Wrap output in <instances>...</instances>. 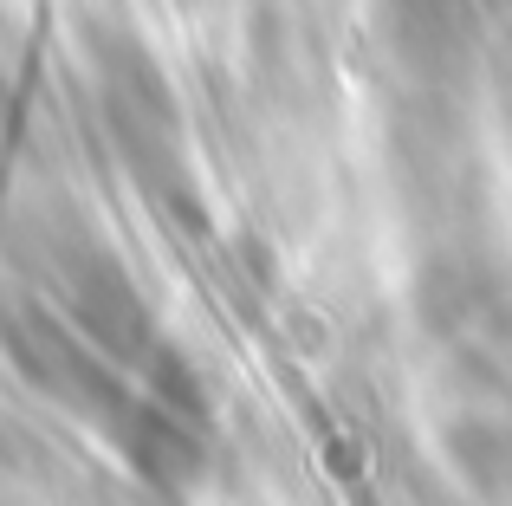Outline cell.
<instances>
[{"instance_id":"obj_1","label":"cell","mask_w":512,"mask_h":506,"mask_svg":"<svg viewBox=\"0 0 512 506\" xmlns=\"http://www.w3.org/2000/svg\"><path fill=\"white\" fill-rule=\"evenodd\" d=\"M91 91L124 176L143 189V202L163 208L175 228H201V189L188 163V124L182 98L156 59L130 33H91Z\"/></svg>"},{"instance_id":"obj_2","label":"cell","mask_w":512,"mask_h":506,"mask_svg":"<svg viewBox=\"0 0 512 506\" xmlns=\"http://www.w3.org/2000/svg\"><path fill=\"white\" fill-rule=\"evenodd\" d=\"M13 253H20V266L52 292V305H59L111 364L143 370L156 351H163L137 279L124 273V260H117L72 208H39V215L20 228Z\"/></svg>"},{"instance_id":"obj_3","label":"cell","mask_w":512,"mask_h":506,"mask_svg":"<svg viewBox=\"0 0 512 506\" xmlns=\"http://www.w3.org/2000/svg\"><path fill=\"white\" fill-rule=\"evenodd\" d=\"M0 344H7L13 370H20L46 403H59V409H72V416L98 422L111 442H124V435L137 429L143 396L117 377L124 364H111V357H104L98 344H91L85 331L59 312V305L0 299Z\"/></svg>"},{"instance_id":"obj_4","label":"cell","mask_w":512,"mask_h":506,"mask_svg":"<svg viewBox=\"0 0 512 506\" xmlns=\"http://www.w3.org/2000/svg\"><path fill=\"white\" fill-rule=\"evenodd\" d=\"M376 39L409 91L467 98L487 52V7L493 0H370Z\"/></svg>"},{"instance_id":"obj_5","label":"cell","mask_w":512,"mask_h":506,"mask_svg":"<svg viewBox=\"0 0 512 506\" xmlns=\"http://www.w3.org/2000/svg\"><path fill=\"white\" fill-rule=\"evenodd\" d=\"M454 468L480 487V494H512V422H487V416H461L448 429Z\"/></svg>"},{"instance_id":"obj_6","label":"cell","mask_w":512,"mask_h":506,"mask_svg":"<svg viewBox=\"0 0 512 506\" xmlns=\"http://www.w3.org/2000/svg\"><path fill=\"white\" fill-rule=\"evenodd\" d=\"M480 78H487L493 104H500V124L512 137V0L487 7V52H480Z\"/></svg>"}]
</instances>
